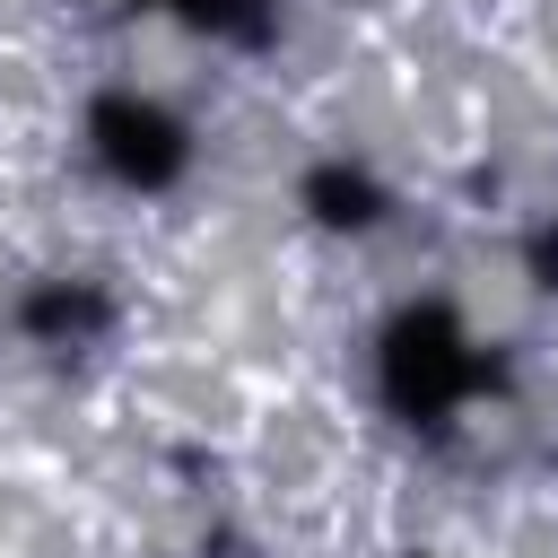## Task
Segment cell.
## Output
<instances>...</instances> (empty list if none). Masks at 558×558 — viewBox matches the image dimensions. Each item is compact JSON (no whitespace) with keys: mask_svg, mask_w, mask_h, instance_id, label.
Returning <instances> with one entry per match:
<instances>
[{"mask_svg":"<svg viewBox=\"0 0 558 558\" xmlns=\"http://www.w3.org/2000/svg\"><path fill=\"white\" fill-rule=\"evenodd\" d=\"M471 384H497V366L471 357L462 323L445 305H410L392 331H384V401L410 418V427H445V410L471 392Z\"/></svg>","mask_w":558,"mask_h":558,"instance_id":"6da1fadb","label":"cell"},{"mask_svg":"<svg viewBox=\"0 0 558 558\" xmlns=\"http://www.w3.org/2000/svg\"><path fill=\"white\" fill-rule=\"evenodd\" d=\"M87 131H96V157L122 183H140V192H157V183L183 174V122L157 113V105H140V96H96Z\"/></svg>","mask_w":558,"mask_h":558,"instance_id":"7a4b0ae2","label":"cell"},{"mask_svg":"<svg viewBox=\"0 0 558 558\" xmlns=\"http://www.w3.org/2000/svg\"><path fill=\"white\" fill-rule=\"evenodd\" d=\"M305 201H314L323 227H366V218L384 209V192H375L366 174H349V166H314V174H305Z\"/></svg>","mask_w":558,"mask_h":558,"instance_id":"3957f363","label":"cell"},{"mask_svg":"<svg viewBox=\"0 0 558 558\" xmlns=\"http://www.w3.org/2000/svg\"><path fill=\"white\" fill-rule=\"evenodd\" d=\"M96 323H105L96 288H44V296H26V331H96Z\"/></svg>","mask_w":558,"mask_h":558,"instance_id":"277c9868","label":"cell"}]
</instances>
